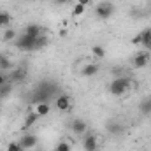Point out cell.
<instances>
[{
    "mask_svg": "<svg viewBox=\"0 0 151 151\" xmlns=\"http://www.w3.org/2000/svg\"><path fill=\"white\" fill-rule=\"evenodd\" d=\"M56 91V86L53 83H42L39 84L37 91H35V97H34V104H39V102H49V99L55 95Z\"/></svg>",
    "mask_w": 151,
    "mask_h": 151,
    "instance_id": "obj_1",
    "label": "cell"
},
{
    "mask_svg": "<svg viewBox=\"0 0 151 151\" xmlns=\"http://www.w3.org/2000/svg\"><path fill=\"white\" fill-rule=\"evenodd\" d=\"M128 88H130V79H127V77H118L109 84V91L114 97H119V95L127 93Z\"/></svg>",
    "mask_w": 151,
    "mask_h": 151,
    "instance_id": "obj_2",
    "label": "cell"
},
{
    "mask_svg": "<svg viewBox=\"0 0 151 151\" xmlns=\"http://www.w3.org/2000/svg\"><path fill=\"white\" fill-rule=\"evenodd\" d=\"M114 12V5L111 2H100L97 7H95V14L100 18V19H109Z\"/></svg>",
    "mask_w": 151,
    "mask_h": 151,
    "instance_id": "obj_3",
    "label": "cell"
},
{
    "mask_svg": "<svg viewBox=\"0 0 151 151\" xmlns=\"http://www.w3.org/2000/svg\"><path fill=\"white\" fill-rule=\"evenodd\" d=\"M16 46H18L21 51H32V49H35V39L21 34L19 37H16Z\"/></svg>",
    "mask_w": 151,
    "mask_h": 151,
    "instance_id": "obj_4",
    "label": "cell"
},
{
    "mask_svg": "<svg viewBox=\"0 0 151 151\" xmlns=\"http://www.w3.org/2000/svg\"><path fill=\"white\" fill-rule=\"evenodd\" d=\"M19 146H21L23 150H32V148L37 146V137H35L34 134H25V135L19 139Z\"/></svg>",
    "mask_w": 151,
    "mask_h": 151,
    "instance_id": "obj_5",
    "label": "cell"
},
{
    "mask_svg": "<svg viewBox=\"0 0 151 151\" xmlns=\"http://www.w3.org/2000/svg\"><path fill=\"white\" fill-rule=\"evenodd\" d=\"M132 62H134V67L135 69H144L148 65V62H150V55L148 53H137Z\"/></svg>",
    "mask_w": 151,
    "mask_h": 151,
    "instance_id": "obj_6",
    "label": "cell"
},
{
    "mask_svg": "<svg viewBox=\"0 0 151 151\" xmlns=\"http://www.w3.org/2000/svg\"><path fill=\"white\" fill-rule=\"evenodd\" d=\"M55 106H56L58 111H67V109L70 107V97H69V95H60V97H56Z\"/></svg>",
    "mask_w": 151,
    "mask_h": 151,
    "instance_id": "obj_7",
    "label": "cell"
},
{
    "mask_svg": "<svg viewBox=\"0 0 151 151\" xmlns=\"http://www.w3.org/2000/svg\"><path fill=\"white\" fill-rule=\"evenodd\" d=\"M97 146H99V141H97V137H95L93 134H90V135H86V137H84L83 148H84L86 151H95V150H97Z\"/></svg>",
    "mask_w": 151,
    "mask_h": 151,
    "instance_id": "obj_8",
    "label": "cell"
},
{
    "mask_svg": "<svg viewBox=\"0 0 151 151\" xmlns=\"http://www.w3.org/2000/svg\"><path fill=\"white\" fill-rule=\"evenodd\" d=\"M40 27L39 25H28L27 28H25V35H28V37H32V39H37V37H40Z\"/></svg>",
    "mask_w": 151,
    "mask_h": 151,
    "instance_id": "obj_9",
    "label": "cell"
},
{
    "mask_svg": "<svg viewBox=\"0 0 151 151\" xmlns=\"http://www.w3.org/2000/svg\"><path fill=\"white\" fill-rule=\"evenodd\" d=\"M49 111H51L49 102H39V104H35V113H37L39 116H47Z\"/></svg>",
    "mask_w": 151,
    "mask_h": 151,
    "instance_id": "obj_10",
    "label": "cell"
},
{
    "mask_svg": "<svg viewBox=\"0 0 151 151\" xmlns=\"http://www.w3.org/2000/svg\"><path fill=\"white\" fill-rule=\"evenodd\" d=\"M86 121H83V119H79V118H76L74 121H72V130H74L76 134H84L86 132Z\"/></svg>",
    "mask_w": 151,
    "mask_h": 151,
    "instance_id": "obj_11",
    "label": "cell"
},
{
    "mask_svg": "<svg viewBox=\"0 0 151 151\" xmlns=\"http://www.w3.org/2000/svg\"><path fill=\"white\" fill-rule=\"evenodd\" d=\"M39 118H40V116H39V114L35 113V111H34V113H30L28 116H27V118H25L23 128H32V127H34V125L37 123V119H39Z\"/></svg>",
    "mask_w": 151,
    "mask_h": 151,
    "instance_id": "obj_12",
    "label": "cell"
},
{
    "mask_svg": "<svg viewBox=\"0 0 151 151\" xmlns=\"http://www.w3.org/2000/svg\"><path fill=\"white\" fill-rule=\"evenodd\" d=\"M99 72V67L95 65V63H88L84 69H83V76L84 77H91V76H95Z\"/></svg>",
    "mask_w": 151,
    "mask_h": 151,
    "instance_id": "obj_13",
    "label": "cell"
},
{
    "mask_svg": "<svg viewBox=\"0 0 151 151\" xmlns=\"http://www.w3.org/2000/svg\"><path fill=\"white\" fill-rule=\"evenodd\" d=\"M139 39H141V44H142L144 47H148V42L151 40V28H148V30H142V32L139 34Z\"/></svg>",
    "mask_w": 151,
    "mask_h": 151,
    "instance_id": "obj_14",
    "label": "cell"
},
{
    "mask_svg": "<svg viewBox=\"0 0 151 151\" xmlns=\"http://www.w3.org/2000/svg\"><path fill=\"white\" fill-rule=\"evenodd\" d=\"M121 130H123V127H121L119 123H116V121H111V123L107 125V132H109V134H113V135L121 134Z\"/></svg>",
    "mask_w": 151,
    "mask_h": 151,
    "instance_id": "obj_15",
    "label": "cell"
},
{
    "mask_svg": "<svg viewBox=\"0 0 151 151\" xmlns=\"http://www.w3.org/2000/svg\"><path fill=\"white\" fill-rule=\"evenodd\" d=\"M91 53H93V56H97V58H104V56H106V49H104V46H100V44L93 46V47H91Z\"/></svg>",
    "mask_w": 151,
    "mask_h": 151,
    "instance_id": "obj_16",
    "label": "cell"
},
{
    "mask_svg": "<svg viewBox=\"0 0 151 151\" xmlns=\"http://www.w3.org/2000/svg\"><path fill=\"white\" fill-rule=\"evenodd\" d=\"M16 37H18V35H16V32H14L12 28H7V30L4 32V40H5V42H9V40H16Z\"/></svg>",
    "mask_w": 151,
    "mask_h": 151,
    "instance_id": "obj_17",
    "label": "cell"
},
{
    "mask_svg": "<svg viewBox=\"0 0 151 151\" xmlns=\"http://www.w3.org/2000/svg\"><path fill=\"white\" fill-rule=\"evenodd\" d=\"M84 9H86L84 5H81V4H76L74 9H72V14H74V16H83V14H84Z\"/></svg>",
    "mask_w": 151,
    "mask_h": 151,
    "instance_id": "obj_18",
    "label": "cell"
},
{
    "mask_svg": "<svg viewBox=\"0 0 151 151\" xmlns=\"http://www.w3.org/2000/svg\"><path fill=\"white\" fill-rule=\"evenodd\" d=\"M141 111H142V113H151V99L142 100V104H141Z\"/></svg>",
    "mask_w": 151,
    "mask_h": 151,
    "instance_id": "obj_19",
    "label": "cell"
},
{
    "mask_svg": "<svg viewBox=\"0 0 151 151\" xmlns=\"http://www.w3.org/2000/svg\"><path fill=\"white\" fill-rule=\"evenodd\" d=\"M11 84H4V86H0V99H4V97H7L9 93H11Z\"/></svg>",
    "mask_w": 151,
    "mask_h": 151,
    "instance_id": "obj_20",
    "label": "cell"
},
{
    "mask_svg": "<svg viewBox=\"0 0 151 151\" xmlns=\"http://www.w3.org/2000/svg\"><path fill=\"white\" fill-rule=\"evenodd\" d=\"M9 21H11V14L9 12H0V27L7 25Z\"/></svg>",
    "mask_w": 151,
    "mask_h": 151,
    "instance_id": "obj_21",
    "label": "cell"
},
{
    "mask_svg": "<svg viewBox=\"0 0 151 151\" xmlns=\"http://www.w3.org/2000/svg\"><path fill=\"white\" fill-rule=\"evenodd\" d=\"M55 151H70V144L69 142H65V141H62V142H58L56 144V150Z\"/></svg>",
    "mask_w": 151,
    "mask_h": 151,
    "instance_id": "obj_22",
    "label": "cell"
},
{
    "mask_svg": "<svg viewBox=\"0 0 151 151\" xmlns=\"http://www.w3.org/2000/svg\"><path fill=\"white\" fill-rule=\"evenodd\" d=\"M46 44H47V39H46V37H42V35H40V37L35 39V49H40V47H44Z\"/></svg>",
    "mask_w": 151,
    "mask_h": 151,
    "instance_id": "obj_23",
    "label": "cell"
},
{
    "mask_svg": "<svg viewBox=\"0 0 151 151\" xmlns=\"http://www.w3.org/2000/svg\"><path fill=\"white\" fill-rule=\"evenodd\" d=\"M7 151H25V150L19 146V142H9L7 144Z\"/></svg>",
    "mask_w": 151,
    "mask_h": 151,
    "instance_id": "obj_24",
    "label": "cell"
},
{
    "mask_svg": "<svg viewBox=\"0 0 151 151\" xmlns=\"http://www.w3.org/2000/svg\"><path fill=\"white\" fill-rule=\"evenodd\" d=\"M0 69H2V70H4V69H5V70L11 69V62H9L7 58H0Z\"/></svg>",
    "mask_w": 151,
    "mask_h": 151,
    "instance_id": "obj_25",
    "label": "cell"
},
{
    "mask_svg": "<svg viewBox=\"0 0 151 151\" xmlns=\"http://www.w3.org/2000/svg\"><path fill=\"white\" fill-rule=\"evenodd\" d=\"M12 79H14V81H23V79H25V72H23V70H16V72L12 74Z\"/></svg>",
    "mask_w": 151,
    "mask_h": 151,
    "instance_id": "obj_26",
    "label": "cell"
},
{
    "mask_svg": "<svg viewBox=\"0 0 151 151\" xmlns=\"http://www.w3.org/2000/svg\"><path fill=\"white\" fill-rule=\"evenodd\" d=\"M77 4H81V5H84V7H86V5H90V4H91V0H77Z\"/></svg>",
    "mask_w": 151,
    "mask_h": 151,
    "instance_id": "obj_27",
    "label": "cell"
},
{
    "mask_svg": "<svg viewBox=\"0 0 151 151\" xmlns=\"http://www.w3.org/2000/svg\"><path fill=\"white\" fill-rule=\"evenodd\" d=\"M4 84H5V74L0 72V86H4Z\"/></svg>",
    "mask_w": 151,
    "mask_h": 151,
    "instance_id": "obj_28",
    "label": "cell"
},
{
    "mask_svg": "<svg viewBox=\"0 0 151 151\" xmlns=\"http://www.w3.org/2000/svg\"><path fill=\"white\" fill-rule=\"evenodd\" d=\"M67 2H69V0H55L56 5H62V4H67Z\"/></svg>",
    "mask_w": 151,
    "mask_h": 151,
    "instance_id": "obj_29",
    "label": "cell"
},
{
    "mask_svg": "<svg viewBox=\"0 0 151 151\" xmlns=\"http://www.w3.org/2000/svg\"><path fill=\"white\" fill-rule=\"evenodd\" d=\"M148 49H150V51H151V40H150V42H148Z\"/></svg>",
    "mask_w": 151,
    "mask_h": 151,
    "instance_id": "obj_30",
    "label": "cell"
}]
</instances>
